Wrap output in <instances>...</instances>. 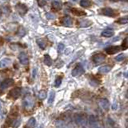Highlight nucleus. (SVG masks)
Listing matches in <instances>:
<instances>
[{
	"label": "nucleus",
	"mask_w": 128,
	"mask_h": 128,
	"mask_svg": "<svg viewBox=\"0 0 128 128\" xmlns=\"http://www.w3.org/2000/svg\"><path fill=\"white\" fill-rule=\"evenodd\" d=\"M20 94L21 88L20 87H15V88H13L12 90H11V91L9 92L8 97L13 98V99H16V98H18L20 96Z\"/></svg>",
	"instance_id": "1"
},
{
	"label": "nucleus",
	"mask_w": 128,
	"mask_h": 128,
	"mask_svg": "<svg viewBox=\"0 0 128 128\" xmlns=\"http://www.w3.org/2000/svg\"><path fill=\"white\" fill-rule=\"evenodd\" d=\"M106 59V56L103 55V54H101V53H98V54H95V55H93L92 57V60L95 64H99L101 63L105 60Z\"/></svg>",
	"instance_id": "2"
},
{
	"label": "nucleus",
	"mask_w": 128,
	"mask_h": 128,
	"mask_svg": "<svg viewBox=\"0 0 128 128\" xmlns=\"http://www.w3.org/2000/svg\"><path fill=\"white\" fill-rule=\"evenodd\" d=\"M121 46H110L108 47H106L105 50L107 54L109 55H113V54H115L117 52H119L120 50H121Z\"/></svg>",
	"instance_id": "3"
},
{
	"label": "nucleus",
	"mask_w": 128,
	"mask_h": 128,
	"mask_svg": "<svg viewBox=\"0 0 128 128\" xmlns=\"http://www.w3.org/2000/svg\"><path fill=\"white\" fill-rule=\"evenodd\" d=\"M15 81L13 80L12 79H5L3 83L0 84V88L4 90V89H7L8 87H11L13 84H14Z\"/></svg>",
	"instance_id": "4"
},
{
	"label": "nucleus",
	"mask_w": 128,
	"mask_h": 128,
	"mask_svg": "<svg viewBox=\"0 0 128 128\" xmlns=\"http://www.w3.org/2000/svg\"><path fill=\"white\" fill-rule=\"evenodd\" d=\"M16 10L21 15H24L26 14V12H27L28 9L27 7H26V5L24 4H22V3H19V4L16 5Z\"/></svg>",
	"instance_id": "5"
},
{
	"label": "nucleus",
	"mask_w": 128,
	"mask_h": 128,
	"mask_svg": "<svg viewBox=\"0 0 128 128\" xmlns=\"http://www.w3.org/2000/svg\"><path fill=\"white\" fill-rule=\"evenodd\" d=\"M84 72V69L82 67L81 64H78L76 67H75V69L72 71V75L73 76H78V75H80Z\"/></svg>",
	"instance_id": "6"
},
{
	"label": "nucleus",
	"mask_w": 128,
	"mask_h": 128,
	"mask_svg": "<svg viewBox=\"0 0 128 128\" xmlns=\"http://www.w3.org/2000/svg\"><path fill=\"white\" fill-rule=\"evenodd\" d=\"M19 59L20 63L23 64V65H26L28 63V56L25 52H21L19 55Z\"/></svg>",
	"instance_id": "7"
},
{
	"label": "nucleus",
	"mask_w": 128,
	"mask_h": 128,
	"mask_svg": "<svg viewBox=\"0 0 128 128\" xmlns=\"http://www.w3.org/2000/svg\"><path fill=\"white\" fill-rule=\"evenodd\" d=\"M23 104L26 107H32L34 106V100H33L32 97L27 96L25 98L24 101H23Z\"/></svg>",
	"instance_id": "8"
},
{
	"label": "nucleus",
	"mask_w": 128,
	"mask_h": 128,
	"mask_svg": "<svg viewBox=\"0 0 128 128\" xmlns=\"http://www.w3.org/2000/svg\"><path fill=\"white\" fill-rule=\"evenodd\" d=\"M101 12L104 15L106 16H110V17H114V11L110 7H105V8H102Z\"/></svg>",
	"instance_id": "9"
},
{
	"label": "nucleus",
	"mask_w": 128,
	"mask_h": 128,
	"mask_svg": "<svg viewBox=\"0 0 128 128\" xmlns=\"http://www.w3.org/2000/svg\"><path fill=\"white\" fill-rule=\"evenodd\" d=\"M62 23L64 26H71L72 25V19H71V17L69 16H66L62 19Z\"/></svg>",
	"instance_id": "10"
},
{
	"label": "nucleus",
	"mask_w": 128,
	"mask_h": 128,
	"mask_svg": "<svg viewBox=\"0 0 128 128\" xmlns=\"http://www.w3.org/2000/svg\"><path fill=\"white\" fill-rule=\"evenodd\" d=\"M11 60L8 59V58H4L0 61V68H4V67H7V66L10 65Z\"/></svg>",
	"instance_id": "11"
},
{
	"label": "nucleus",
	"mask_w": 128,
	"mask_h": 128,
	"mask_svg": "<svg viewBox=\"0 0 128 128\" xmlns=\"http://www.w3.org/2000/svg\"><path fill=\"white\" fill-rule=\"evenodd\" d=\"M114 30H110V29H106V30H103L102 32V36L106 37V38H110V37H112L114 35Z\"/></svg>",
	"instance_id": "12"
},
{
	"label": "nucleus",
	"mask_w": 128,
	"mask_h": 128,
	"mask_svg": "<svg viewBox=\"0 0 128 128\" xmlns=\"http://www.w3.org/2000/svg\"><path fill=\"white\" fill-rule=\"evenodd\" d=\"M99 105L102 106V108H103V109H108V107H109V101L107 99H105V98H103V99H101L99 101Z\"/></svg>",
	"instance_id": "13"
},
{
	"label": "nucleus",
	"mask_w": 128,
	"mask_h": 128,
	"mask_svg": "<svg viewBox=\"0 0 128 128\" xmlns=\"http://www.w3.org/2000/svg\"><path fill=\"white\" fill-rule=\"evenodd\" d=\"M62 7H63V5H62L61 2H59V1H54L53 3H52V7H53L55 11H59V10H61Z\"/></svg>",
	"instance_id": "14"
},
{
	"label": "nucleus",
	"mask_w": 128,
	"mask_h": 128,
	"mask_svg": "<svg viewBox=\"0 0 128 128\" xmlns=\"http://www.w3.org/2000/svg\"><path fill=\"white\" fill-rule=\"evenodd\" d=\"M110 70H111V67H110V66H102V67L98 68V72L105 74V73H108Z\"/></svg>",
	"instance_id": "15"
},
{
	"label": "nucleus",
	"mask_w": 128,
	"mask_h": 128,
	"mask_svg": "<svg viewBox=\"0 0 128 128\" xmlns=\"http://www.w3.org/2000/svg\"><path fill=\"white\" fill-rule=\"evenodd\" d=\"M36 42H37V44L39 46V47L41 48V49H45L46 48V43L45 40L42 39V38H38Z\"/></svg>",
	"instance_id": "16"
},
{
	"label": "nucleus",
	"mask_w": 128,
	"mask_h": 128,
	"mask_svg": "<svg viewBox=\"0 0 128 128\" xmlns=\"http://www.w3.org/2000/svg\"><path fill=\"white\" fill-rule=\"evenodd\" d=\"M92 23L88 19H85V20H82L80 22V26L81 27H87V26H90Z\"/></svg>",
	"instance_id": "17"
},
{
	"label": "nucleus",
	"mask_w": 128,
	"mask_h": 128,
	"mask_svg": "<svg viewBox=\"0 0 128 128\" xmlns=\"http://www.w3.org/2000/svg\"><path fill=\"white\" fill-rule=\"evenodd\" d=\"M44 63H45L46 66H49V67L52 65V59L48 55H46L44 56Z\"/></svg>",
	"instance_id": "18"
},
{
	"label": "nucleus",
	"mask_w": 128,
	"mask_h": 128,
	"mask_svg": "<svg viewBox=\"0 0 128 128\" xmlns=\"http://www.w3.org/2000/svg\"><path fill=\"white\" fill-rule=\"evenodd\" d=\"M91 5V3H90L89 0H81L80 1V6L83 7H89Z\"/></svg>",
	"instance_id": "19"
},
{
	"label": "nucleus",
	"mask_w": 128,
	"mask_h": 128,
	"mask_svg": "<svg viewBox=\"0 0 128 128\" xmlns=\"http://www.w3.org/2000/svg\"><path fill=\"white\" fill-rule=\"evenodd\" d=\"M71 12H72L74 15H77V16H81V15H86V13H85L84 11H79V10H77V9H72L71 10Z\"/></svg>",
	"instance_id": "20"
},
{
	"label": "nucleus",
	"mask_w": 128,
	"mask_h": 128,
	"mask_svg": "<svg viewBox=\"0 0 128 128\" xmlns=\"http://www.w3.org/2000/svg\"><path fill=\"white\" fill-rule=\"evenodd\" d=\"M17 34H18L19 36H20V37L24 36L25 34H26V30H25V29L23 28V26H20V27L19 28L18 31H17Z\"/></svg>",
	"instance_id": "21"
},
{
	"label": "nucleus",
	"mask_w": 128,
	"mask_h": 128,
	"mask_svg": "<svg viewBox=\"0 0 128 128\" xmlns=\"http://www.w3.org/2000/svg\"><path fill=\"white\" fill-rule=\"evenodd\" d=\"M118 23L120 24H125V23H128V16L127 17H123V18H120L117 20Z\"/></svg>",
	"instance_id": "22"
},
{
	"label": "nucleus",
	"mask_w": 128,
	"mask_h": 128,
	"mask_svg": "<svg viewBox=\"0 0 128 128\" xmlns=\"http://www.w3.org/2000/svg\"><path fill=\"white\" fill-rule=\"evenodd\" d=\"M55 93L54 91H51L50 93V95H49V98H48V103L51 104L52 102H54V99H55Z\"/></svg>",
	"instance_id": "23"
},
{
	"label": "nucleus",
	"mask_w": 128,
	"mask_h": 128,
	"mask_svg": "<svg viewBox=\"0 0 128 128\" xmlns=\"http://www.w3.org/2000/svg\"><path fill=\"white\" fill-rule=\"evenodd\" d=\"M36 123V120L34 118H31V119H29V121L27 122V126L28 127H33Z\"/></svg>",
	"instance_id": "24"
},
{
	"label": "nucleus",
	"mask_w": 128,
	"mask_h": 128,
	"mask_svg": "<svg viewBox=\"0 0 128 128\" xmlns=\"http://www.w3.org/2000/svg\"><path fill=\"white\" fill-rule=\"evenodd\" d=\"M21 124V119H15V121L12 123V126L14 128H18Z\"/></svg>",
	"instance_id": "25"
},
{
	"label": "nucleus",
	"mask_w": 128,
	"mask_h": 128,
	"mask_svg": "<svg viewBox=\"0 0 128 128\" xmlns=\"http://www.w3.org/2000/svg\"><path fill=\"white\" fill-rule=\"evenodd\" d=\"M121 46H122L121 47L122 50H125V49H127V48H128V38L124 39V41H123Z\"/></svg>",
	"instance_id": "26"
},
{
	"label": "nucleus",
	"mask_w": 128,
	"mask_h": 128,
	"mask_svg": "<svg viewBox=\"0 0 128 128\" xmlns=\"http://www.w3.org/2000/svg\"><path fill=\"white\" fill-rule=\"evenodd\" d=\"M38 96H39L40 99H45L46 97V92L45 91V90H40Z\"/></svg>",
	"instance_id": "27"
},
{
	"label": "nucleus",
	"mask_w": 128,
	"mask_h": 128,
	"mask_svg": "<svg viewBox=\"0 0 128 128\" xmlns=\"http://www.w3.org/2000/svg\"><path fill=\"white\" fill-rule=\"evenodd\" d=\"M124 59H125V55H124V54H120V55H119L118 56H116L115 57L116 61H118V62L123 61Z\"/></svg>",
	"instance_id": "28"
},
{
	"label": "nucleus",
	"mask_w": 128,
	"mask_h": 128,
	"mask_svg": "<svg viewBox=\"0 0 128 128\" xmlns=\"http://www.w3.org/2000/svg\"><path fill=\"white\" fill-rule=\"evenodd\" d=\"M62 83V77H58L55 80V87H59Z\"/></svg>",
	"instance_id": "29"
},
{
	"label": "nucleus",
	"mask_w": 128,
	"mask_h": 128,
	"mask_svg": "<svg viewBox=\"0 0 128 128\" xmlns=\"http://www.w3.org/2000/svg\"><path fill=\"white\" fill-rule=\"evenodd\" d=\"M46 19H55V16L53 14H51V13H46Z\"/></svg>",
	"instance_id": "30"
},
{
	"label": "nucleus",
	"mask_w": 128,
	"mask_h": 128,
	"mask_svg": "<svg viewBox=\"0 0 128 128\" xmlns=\"http://www.w3.org/2000/svg\"><path fill=\"white\" fill-rule=\"evenodd\" d=\"M64 48H65V46H64V44L63 43H59V46H58V50H59V52H62L64 50Z\"/></svg>",
	"instance_id": "31"
},
{
	"label": "nucleus",
	"mask_w": 128,
	"mask_h": 128,
	"mask_svg": "<svg viewBox=\"0 0 128 128\" xmlns=\"http://www.w3.org/2000/svg\"><path fill=\"white\" fill-rule=\"evenodd\" d=\"M38 5L40 7H44L46 5V1L45 0H38Z\"/></svg>",
	"instance_id": "32"
},
{
	"label": "nucleus",
	"mask_w": 128,
	"mask_h": 128,
	"mask_svg": "<svg viewBox=\"0 0 128 128\" xmlns=\"http://www.w3.org/2000/svg\"><path fill=\"white\" fill-rule=\"evenodd\" d=\"M36 71H37V69L36 68H34V70H33V77H35L36 76Z\"/></svg>",
	"instance_id": "33"
},
{
	"label": "nucleus",
	"mask_w": 128,
	"mask_h": 128,
	"mask_svg": "<svg viewBox=\"0 0 128 128\" xmlns=\"http://www.w3.org/2000/svg\"><path fill=\"white\" fill-rule=\"evenodd\" d=\"M118 39H119V37H116V38H114L112 41L113 42H116V41H118Z\"/></svg>",
	"instance_id": "34"
},
{
	"label": "nucleus",
	"mask_w": 128,
	"mask_h": 128,
	"mask_svg": "<svg viewBox=\"0 0 128 128\" xmlns=\"http://www.w3.org/2000/svg\"><path fill=\"white\" fill-rule=\"evenodd\" d=\"M124 77H125V78H128V71L124 73Z\"/></svg>",
	"instance_id": "35"
},
{
	"label": "nucleus",
	"mask_w": 128,
	"mask_h": 128,
	"mask_svg": "<svg viewBox=\"0 0 128 128\" xmlns=\"http://www.w3.org/2000/svg\"><path fill=\"white\" fill-rule=\"evenodd\" d=\"M112 109H114V110L116 109V104H114V106H112Z\"/></svg>",
	"instance_id": "36"
},
{
	"label": "nucleus",
	"mask_w": 128,
	"mask_h": 128,
	"mask_svg": "<svg viewBox=\"0 0 128 128\" xmlns=\"http://www.w3.org/2000/svg\"><path fill=\"white\" fill-rule=\"evenodd\" d=\"M126 98H128V90H127V94H126Z\"/></svg>",
	"instance_id": "37"
},
{
	"label": "nucleus",
	"mask_w": 128,
	"mask_h": 128,
	"mask_svg": "<svg viewBox=\"0 0 128 128\" xmlns=\"http://www.w3.org/2000/svg\"><path fill=\"white\" fill-rule=\"evenodd\" d=\"M1 107H2V103L1 102H0V110H1Z\"/></svg>",
	"instance_id": "38"
},
{
	"label": "nucleus",
	"mask_w": 128,
	"mask_h": 128,
	"mask_svg": "<svg viewBox=\"0 0 128 128\" xmlns=\"http://www.w3.org/2000/svg\"><path fill=\"white\" fill-rule=\"evenodd\" d=\"M1 15H2V12H1V11H0V17H1Z\"/></svg>",
	"instance_id": "39"
},
{
	"label": "nucleus",
	"mask_w": 128,
	"mask_h": 128,
	"mask_svg": "<svg viewBox=\"0 0 128 128\" xmlns=\"http://www.w3.org/2000/svg\"><path fill=\"white\" fill-rule=\"evenodd\" d=\"M95 128H100V127H95Z\"/></svg>",
	"instance_id": "40"
},
{
	"label": "nucleus",
	"mask_w": 128,
	"mask_h": 128,
	"mask_svg": "<svg viewBox=\"0 0 128 128\" xmlns=\"http://www.w3.org/2000/svg\"><path fill=\"white\" fill-rule=\"evenodd\" d=\"M127 32H128V29H127Z\"/></svg>",
	"instance_id": "41"
},
{
	"label": "nucleus",
	"mask_w": 128,
	"mask_h": 128,
	"mask_svg": "<svg viewBox=\"0 0 128 128\" xmlns=\"http://www.w3.org/2000/svg\"><path fill=\"white\" fill-rule=\"evenodd\" d=\"M39 128H42V127H39Z\"/></svg>",
	"instance_id": "42"
}]
</instances>
